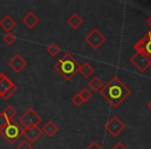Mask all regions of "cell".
I'll return each instance as SVG.
<instances>
[{
    "instance_id": "6da1fadb",
    "label": "cell",
    "mask_w": 151,
    "mask_h": 149,
    "mask_svg": "<svg viewBox=\"0 0 151 149\" xmlns=\"http://www.w3.org/2000/svg\"><path fill=\"white\" fill-rule=\"evenodd\" d=\"M99 92L112 108H117L127 99V96H129L132 91L121 82L120 79L114 76L105 86L102 87Z\"/></svg>"
},
{
    "instance_id": "7a4b0ae2",
    "label": "cell",
    "mask_w": 151,
    "mask_h": 149,
    "mask_svg": "<svg viewBox=\"0 0 151 149\" xmlns=\"http://www.w3.org/2000/svg\"><path fill=\"white\" fill-rule=\"evenodd\" d=\"M80 63L70 53H65L64 56L55 64V69L63 77L65 80L70 81L78 73Z\"/></svg>"
},
{
    "instance_id": "3957f363",
    "label": "cell",
    "mask_w": 151,
    "mask_h": 149,
    "mask_svg": "<svg viewBox=\"0 0 151 149\" xmlns=\"http://www.w3.org/2000/svg\"><path fill=\"white\" fill-rule=\"evenodd\" d=\"M0 135L7 141V143L12 145V144L17 143V141L20 140L22 136H24V129L20 123L12 120L5 126L0 129Z\"/></svg>"
},
{
    "instance_id": "277c9868",
    "label": "cell",
    "mask_w": 151,
    "mask_h": 149,
    "mask_svg": "<svg viewBox=\"0 0 151 149\" xmlns=\"http://www.w3.org/2000/svg\"><path fill=\"white\" fill-rule=\"evenodd\" d=\"M17 90V85L5 74H0V97L3 101H7Z\"/></svg>"
},
{
    "instance_id": "5b68a950",
    "label": "cell",
    "mask_w": 151,
    "mask_h": 149,
    "mask_svg": "<svg viewBox=\"0 0 151 149\" xmlns=\"http://www.w3.org/2000/svg\"><path fill=\"white\" fill-rule=\"evenodd\" d=\"M42 121V118L37 112L34 111L32 108H29L22 114L20 117V123L22 125L23 129H29V127L38 126L40 122Z\"/></svg>"
},
{
    "instance_id": "8992f818",
    "label": "cell",
    "mask_w": 151,
    "mask_h": 149,
    "mask_svg": "<svg viewBox=\"0 0 151 149\" xmlns=\"http://www.w3.org/2000/svg\"><path fill=\"white\" fill-rule=\"evenodd\" d=\"M84 42L90 45L91 49L98 50L106 42V37L98 28H93L88 35H86Z\"/></svg>"
},
{
    "instance_id": "52a82bcc",
    "label": "cell",
    "mask_w": 151,
    "mask_h": 149,
    "mask_svg": "<svg viewBox=\"0 0 151 149\" xmlns=\"http://www.w3.org/2000/svg\"><path fill=\"white\" fill-rule=\"evenodd\" d=\"M129 61L140 73H144L146 69H148L151 66V60L141 52H136V54L132 56Z\"/></svg>"
},
{
    "instance_id": "ba28073f",
    "label": "cell",
    "mask_w": 151,
    "mask_h": 149,
    "mask_svg": "<svg viewBox=\"0 0 151 149\" xmlns=\"http://www.w3.org/2000/svg\"><path fill=\"white\" fill-rule=\"evenodd\" d=\"M124 129H125V124L117 116H112L107 121V123L105 125V129L114 138L119 136Z\"/></svg>"
},
{
    "instance_id": "9c48e42d",
    "label": "cell",
    "mask_w": 151,
    "mask_h": 149,
    "mask_svg": "<svg viewBox=\"0 0 151 149\" xmlns=\"http://www.w3.org/2000/svg\"><path fill=\"white\" fill-rule=\"evenodd\" d=\"M134 49L136 52H141L151 60V29L143 37L137 44H135Z\"/></svg>"
},
{
    "instance_id": "30bf717a",
    "label": "cell",
    "mask_w": 151,
    "mask_h": 149,
    "mask_svg": "<svg viewBox=\"0 0 151 149\" xmlns=\"http://www.w3.org/2000/svg\"><path fill=\"white\" fill-rule=\"evenodd\" d=\"M7 65L16 73H21L28 65V62L21 54H16L7 62Z\"/></svg>"
},
{
    "instance_id": "8fae6325",
    "label": "cell",
    "mask_w": 151,
    "mask_h": 149,
    "mask_svg": "<svg viewBox=\"0 0 151 149\" xmlns=\"http://www.w3.org/2000/svg\"><path fill=\"white\" fill-rule=\"evenodd\" d=\"M42 135V129H39L38 126L29 127V129H24V136L26 137V140L29 141L30 143H34L37 141V139Z\"/></svg>"
},
{
    "instance_id": "7c38bea8",
    "label": "cell",
    "mask_w": 151,
    "mask_h": 149,
    "mask_svg": "<svg viewBox=\"0 0 151 149\" xmlns=\"http://www.w3.org/2000/svg\"><path fill=\"white\" fill-rule=\"evenodd\" d=\"M22 22L24 25H26L29 29H34V27L39 23V19L38 17L34 14L33 12H29L28 14H26L22 19Z\"/></svg>"
},
{
    "instance_id": "4fadbf2b",
    "label": "cell",
    "mask_w": 151,
    "mask_h": 149,
    "mask_svg": "<svg viewBox=\"0 0 151 149\" xmlns=\"http://www.w3.org/2000/svg\"><path fill=\"white\" fill-rule=\"evenodd\" d=\"M17 22L12 19V17H10L9 15H6L3 18L0 20V27L3 30H5L6 32H10L12 29L16 27Z\"/></svg>"
},
{
    "instance_id": "5bb4252c",
    "label": "cell",
    "mask_w": 151,
    "mask_h": 149,
    "mask_svg": "<svg viewBox=\"0 0 151 149\" xmlns=\"http://www.w3.org/2000/svg\"><path fill=\"white\" fill-rule=\"evenodd\" d=\"M67 23L72 29H78L83 24V20H82V18L79 15L74 12V14H72L71 16L67 19Z\"/></svg>"
},
{
    "instance_id": "9a60e30c",
    "label": "cell",
    "mask_w": 151,
    "mask_h": 149,
    "mask_svg": "<svg viewBox=\"0 0 151 149\" xmlns=\"http://www.w3.org/2000/svg\"><path fill=\"white\" fill-rule=\"evenodd\" d=\"M58 131H59L58 125L52 120L48 121V122L43 126V129H42V133H44L47 137H50V138H52Z\"/></svg>"
},
{
    "instance_id": "2e32d148",
    "label": "cell",
    "mask_w": 151,
    "mask_h": 149,
    "mask_svg": "<svg viewBox=\"0 0 151 149\" xmlns=\"http://www.w3.org/2000/svg\"><path fill=\"white\" fill-rule=\"evenodd\" d=\"M78 73H80V74H82L83 78L88 79L93 74V73H95V69H93V67L91 66V64H90L88 62H86L82 65H80Z\"/></svg>"
},
{
    "instance_id": "e0dca14e",
    "label": "cell",
    "mask_w": 151,
    "mask_h": 149,
    "mask_svg": "<svg viewBox=\"0 0 151 149\" xmlns=\"http://www.w3.org/2000/svg\"><path fill=\"white\" fill-rule=\"evenodd\" d=\"M103 86H104L103 81H102L101 79H100V77H98V76H95L90 82H88V89L95 91V92L100 91Z\"/></svg>"
},
{
    "instance_id": "ac0fdd59",
    "label": "cell",
    "mask_w": 151,
    "mask_h": 149,
    "mask_svg": "<svg viewBox=\"0 0 151 149\" xmlns=\"http://www.w3.org/2000/svg\"><path fill=\"white\" fill-rule=\"evenodd\" d=\"M2 113L5 115V117L7 118L8 121L14 120V118L17 116V110L14 109V108L12 107V105H8L7 107H6L5 109L2 111Z\"/></svg>"
},
{
    "instance_id": "d6986e66",
    "label": "cell",
    "mask_w": 151,
    "mask_h": 149,
    "mask_svg": "<svg viewBox=\"0 0 151 149\" xmlns=\"http://www.w3.org/2000/svg\"><path fill=\"white\" fill-rule=\"evenodd\" d=\"M46 51H47V53L50 55V56L52 57H56L57 55L60 53L61 51V48L58 46V45L56 44V42H52V44L50 45V46L46 48Z\"/></svg>"
},
{
    "instance_id": "ffe728a7",
    "label": "cell",
    "mask_w": 151,
    "mask_h": 149,
    "mask_svg": "<svg viewBox=\"0 0 151 149\" xmlns=\"http://www.w3.org/2000/svg\"><path fill=\"white\" fill-rule=\"evenodd\" d=\"M78 94H79V96L82 99L83 103H88L91 97H93V92H91L88 88H83L81 91H79V92H78Z\"/></svg>"
},
{
    "instance_id": "44dd1931",
    "label": "cell",
    "mask_w": 151,
    "mask_h": 149,
    "mask_svg": "<svg viewBox=\"0 0 151 149\" xmlns=\"http://www.w3.org/2000/svg\"><path fill=\"white\" fill-rule=\"evenodd\" d=\"M18 40V37L12 32H7L5 35L3 37V42H5L7 46H12L14 42Z\"/></svg>"
},
{
    "instance_id": "7402d4cb",
    "label": "cell",
    "mask_w": 151,
    "mask_h": 149,
    "mask_svg": "<svg viewBox=\"0 0 151 149\" xmlns=\"http://www.w3.org/2000/svg\"><path fill=\"white\" fill-rule=\"evenodd\" d=\"M17 149H33V146H32V144L29 141L24 140V141H22L17 146Z\"/></svg>"
},
{
    "instance_id": "603a6c76",
    "label": "cell",
    "mask_w": 151,
    "mask_h": 149,
    "mask_svg": "<svg viewBox=\"0 0 151 149\" xmlns=\"http://www.w3.org/2000/svg\"><path fill=\"white\" fill-rule=\"evenodd\" d=\"M71 102L74 104V105L76 106V107H79V106H81L82 104H83V101H82V99L79 96V94H75L73 97H72V99H71Z\"/></svg>"
},
{
    "instance_id": "cb8c5ba5",
    "label": "cell",
    "mask_w": 151,
    "mask_h": 149,
    "mask_svg": "<svg viewBox=\"0 0 151 149\" xmlns=\"http://www.w3.org/2000/svg\"><path fill=\"white\" fill-rule=\"evenodd\" d=\"M8 122H9V121L7 120V118L5 117V115H4L2 112L0 113V129H2L3 126H5Z\"/></svg>"
},
{
    "instance_id": "d4e9b609",
    "label": "cell",
    "mask_w": 151,
    "mask_h": 149,
    "mask_svg": "<svg viewBox=\"0 0 151 149\" xmlns=\"http://www.w3.org/2000/svg\"><path fill=\"white\" fill-rule=\"evenodd\" d=\"M86 149H102V147L98 144V142L91 141L90 143V145H88V147H86Z\"/></svg>"
},
{
    "instance_id": "484cf974",
    "label": "cell",
    "mask_w": 151,
    "mask_h": 149,
    "mask_svg": "<svg viewBox=\"0 0 151 149\" xmlns=\"http://www.w3.org/2000/svg\"><path fill=\"white\" fill-rule=\"evenodd\" d=\"M111 149H127V147L122 143V142H118V143H116Z\"/></svg>"
},
{
    "instance_id": "4316f807",
    "label": "cell",
    "mask_w": 151,
    "mask_h": 149,
    "mask_svg": "<svg viewBox=\"0 0 151 149\" xmlns=\"http://www.w3.org/2000/svg\"><path fill=\"white\" fill-rule=\"evenodd\" d=\"M146 24H147L148 26H149L150 28H151V16L147 19V20H146Z\"/></svg>"
},
{
    "instance_id": "83f0119b",
    "label": "cell",
    "mask_w": 151,
    "mask_h": 149,
    "mask_svg": "<svg viewBox=\"0 0 151 149\" xmlns=\"http://www.w3.org/2000/svg\"><path fill=\"white\" fill-rule=\"evenodd\" d=\"M147 108H148V109H149L150 111H151V101L149 102V103L147 104Z\"/></svg>"
}]
</instances>
